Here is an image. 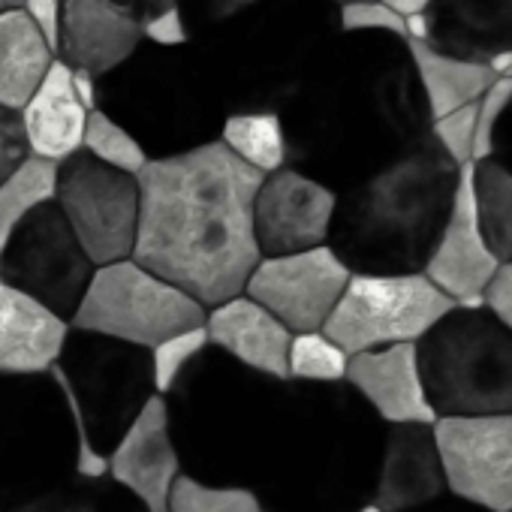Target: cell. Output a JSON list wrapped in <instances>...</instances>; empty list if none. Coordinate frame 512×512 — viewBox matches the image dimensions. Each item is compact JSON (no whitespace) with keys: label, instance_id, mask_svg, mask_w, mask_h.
<instances>
[{"label":"cell","instance_id":"7a4b0ae2","mask_svg":"<svg viewBox=\"0 0 512 512\" xmlns=\"http://www.w3.org/2000/svg\"><path fill=\"white\" fill-rule=\"evenodd\" d=\"M458 163L425 136L338 196L329 244L350 272H422L449 217Z\"/></svg>","mask_w":512,"mask_h":512},{"label":"cell","instance_id":"60d3db41","mask_svg":"<svg viewBox=\"0 0 512 512\" xmlns=\"http://www.w3.org/2000/svg\"><path fill=\"white\" fill-rule=\"evenodd\" d=\"M10 7H22V0H0V13L10 10Z\"/></svg>","mask_w":512,"mask_h":512},{"label":"cell","instance_id":"6da1fadb","mask_svg":"<svg viewBox=\"0 0 512 512\" xmlns=\"http://www.w3.org/2000/svg\"><path fill=\"white\" fill-rule=\"evenodd\" d=\"M139 178L133 260L214 308L238 293L260 263L253 196L263 172L220 139L166 157H148Z\"/></svg>","mask_w":512,"mask_h":512},{"label":"cell","instance_id":"f35d334b","mask_svg":"<svg viewBox=\"0 0 512 512\" xmlns=\"http://www.w3.org/2000/svg\"><path fill=\"white\" fill-rule=\"evenodd\" d=\"M112 4H118L127 13H133L136 19H142L148 13H157V10H166V7L178 4V0H112Z\"/></svg>","mask_w":512,"mask_h":512},{"label":"cell","instance_id":"5bb4252c","mask_svg":"<svg viewBox=\"0 0 512 512\" xmlns=\"http://www.w3.org/2000/svg\"><path fill=\"white\" fill-rule=\"evenodd\" d=\"M344 383H350L389 425H431L437 419L425 392L419 350L413 341L353 353Z\"/></svg>","mask_w":512,"mask_h":512},{"label":"cell","instance_id":"ac0fdd59","mask_svg":"<svg viewBox=\"0 0 512 512\" xmlns=\"http://www.w3.org/2000/svg\"><path fill=\"white\" fill-rule=\"evenodd\" d=\"M205 329L208 344L220 347L238 365L269 380H287V353L293 332L247 293L208 308Z\"/></svg>","mask_w":512,"mask_h":512},{"label":"cell","instance_id":"7c38bea8","mask_svg":"<svg viewBox=\"0 0 512 512\" xmlns=\"http://www.w3.org/2000/svg\"><path fill=\"white\" fill-rule=\"evenodd\" d=\"M109 479L130 491L145 512H169V494L181 476V455L172 431V413L166 395H151L118 443L106 455Z\"/></svg>","mask_w":512,"mask_h":512},{"label":"cell","instance_id":"b9f144b4","mask_svg":"<svg viewBox=\"0 0 512 512\" xmlns=\"http://www.w3.org/2000/svg\"><path fill=\"white\" fill-rule=\"evenodd\" d=\"M356 512H383V509H380L377 503H365V506H359Z\"/></svg>","mask_w":512,"mask_h":512},{"label":"cell","instance_id":"74e56055","mask_svg":"<svg viewBox=\"0 0 512 512\" xmlns=\"http://www.w3.org/2000/svg\"><path fill=\"white\" fill-rule=\"evenodd\" d=\"M253 4H260V0H205V10H208L211 22H226V19L244 13Z\"/></svg>","mask_w":512,"mask_h":512},{"label":"cell","instance_id":"603a6c76","mask_svg":"<svg viewBox=\"0 0 512 512\" xmlns=\"http://www.w3.org/2000/svg\"><path fill=\"white\" fill-rule=\"evenodd\" d=\"M473 184L485 241L500 263H512V169L482 157L473 166Z\"/></svg>","mask_w":512,"mask_h":512},{"label":"cell","instance_id":"8992f818","mask_svg":"<svg viewBox=\"0 0 512 512\" xmlns=\"http://www.w3.org/2000/svg\"><path fill=\"white\" fill-rule=\"evenodd\" d=\"M55 202L94 266L133 256L139 229V178L133 172H121L79 148L58 163Z\"/></svg>","mask_w":512,"mask_h":512},{"label":"cell","instance_id":"d4e9b609","mask_svg":"<svg viewBox=\"0 0 512 512\" xmlns=\"http://www.w3.org/2000/svg\"><path fill=\"white\" fill-rule=\"evenodd\" d=\"M350 353L323 329L293 332L287 353V380L299 383H344Z\"/></svg>","mask_w":512,"mask_h":512},{"label":"cell","instance_id":"277c9868","mask_svg":"<svg viewBox=\"0 0 512 512\" xmlns=\"http://www.w3.org/2000/svg\"><path fill=\"white\" fill-rule=\"evenodd\" d=\"M205 314L208 308L181 287L127 256L97 266L70 326L151 350L157 341L181 329L202 326Z\"/></svg>","mask_w":512,"mask_h":512},{"label":"cell","instance_id":"7bdbcfd3","mask_svg":"<svg viewBox=\"0 0 512 512\" xmlns=\"http://www.w3.org/2000/svg\"><path fill=\"white\" fill-rule=\"evenodd\" d=\"M335 4H350V0H335Z\"/></svg>","mask_w":512,"mask_h":512},{"label":"cell","instance_id":"7402d4cb","mask_svg":"<svg viewBox=\"0 0 512 512\" xmlns=\"http://www.w3.org/2000/svg\"><path fill=\"white\" fill-rule=\"evenodd\" d=\"M220 142L256 172H275L287 166L290 145L278 112H238L223 121Z\"/></svg>","mask_w":512,"mask_h":512},{"label":"cell","instance_id":"1f68e13d","mask_svg":"<svg viewBox=\"0 0 512 512\" xmlns=\"http://www.w3.org/2000/svg\"><path fill=\"white\" fill-rule=\"evenodd\" d=\"M31 157L22 115L16 109L0 106V181L10 178Z\"/></svg>","mask_w":512,"mask_h":512},{"label":"cell","instance_id":"8fae6325","mask_svg":"<svg viewBox=\"0 0 512 512\" xmlns=\"http://www.w3.org/2000/svg\"><path fill=\"white\" fill-rule=\"evenodd\" d=\"M338 193L308 172L281 166L253 196V235L263 256L296 253L329 241Z\"/></svg>","mask_w":512,"mask_h":512},{"label":"cell","instance_id":"cb8c5ba5","mask_svg":"<svg viewBox=\"0 0 512 512\" xmlns=\"http://www.w3.org/2000/svg\"><path fill=\"white\" fill-rule=\"evenodd\" d=\"M55 178L58 163L31 154L10 178L0 181V250L7 247L10 235L28 211H34L40 202L55 199Z\"/></svg>","mask_w":512,"mask_h":512},{"label":"cell","instance_id":"30bf717a","mask_svg":"<svg viewBox=\"0 0 512 512\" xmlns=\"http://www.w3.org/2000/svg\"><path fill=\"white\" fill-rule=\"evenodd\" d=\"M350 275V266L326 241L296 253L260 256L244 293L266 305L290 332H314L323 329Z\"/></svg>","mask_w":512,"mask_h":512},{"label":"cell","instance_id":"836d02e7","mask_svg":"<svg viewBox=\"0 0 512 512\" xmlns=\"http://www.w3.org/2000/svg\"><path fill=\"white\" fill-rule=\"evenodd\" d=\"M482 305L512 332V263H500L488 287L482 290Z\"/></svg>","mask_w":512,"mask_h":512},{"label":"cell","instance_id":"ab89813d","mask_svg":"<svg viewBox=\"0 0 512 512\" xmlns=\"http://www.w3.org/2000/svg\"><path fill=\"white\" fill-rule=\"evenodd\" d=\"M386 4H389L398 16L413 19V16H425V13H431L434 0H386Z\"/></svg>","mask_w":512,"mask_h":512},{"label":"cell","instance_id":"ba28073f","mask_svg":"<svg viewBox=\"0 0 512 512\" xmlns=\"http://www.w3.org/2000/svg\"><path fill=\"white\" fill-rule=\"evenodd\" d=\"M73 332L82 344L73 347V341L67 338V347L61 359L52 365L49 377L73 392L91 428V437L94 428H100V422H115L124 431L130 419L139 413V407L154 395L148 350L82 329Z\"/></svg>","mask_w":512,"mask_h":512},{"label":"cell","instance_id":"52a82bcc","mask_svg":"<svg viewBox=\"0 0 512 512\" xmlns=\"http://www.w3.org/2000/svg\"><path fill=\"white\" fill-rule=\"evenodd\" d=\"M97 266L76 238L55 199L40 202L0 250V281L40 299L61 317H73Z\"/></svg>","mask_w":512,"mask_h":512},{"label":"cell","instance_id":"f1b7e54d","mask_svg":"<svg viewBox=\"0 0 512 512\" xmlns=\"http://www.w3.org/2000/svg\"><path fill=\"white\" fill-rule=\"evenodd\" d=\"M431 139L452 157V163L464 166L476 160V100L458 106L431 121Z\"/></svg>","mask_w":512,"mask_h":512},{"label":"cell","instance_id":"d6a6232c","mask_svg":"<svg viewBox=\"0 0 512 512\" xmlns=\"http://www.w3.org/2000/svg\"><path fill=\"white\" fill-rule=\"evenodd\" d=\"M139 28H142V40H151L160 49H178V46L190 43V28H187L181 4L172 10H163L151 19H142Z\"/></svg>","mask_w":512,"mask_h":512},{"label":"cell","instance_id":"4fadbf2b","mask_svg":"<svg viewBox=\"0 0 512 512\" xmlns=\"http://www.w3.org/2000/svg\"><path fill=\"white\" fill-rule=\"evenodd\" d=\"M476 160L458 169L455 199L449 217L434 241L422 272L455 302V305H476L482 302V290L494 278L500 260L485 241L479 208H476V184H473Z\"/></svg>","mask_w":512,"mask_h":512},{"label":"cell","instance_id":"e0dca14e","mask_svg":"<svg viewBox=\"0 0 512 512\" xmlns=\"http://www.w3.org/2000/svg\"><path fill=\"white\" fill-rule=\"evenodd\" d=\"M73 326L40 299L0 281V377H40L61 359Z\"/></svg>","mask_w":512,"mask_h":512},{"label":"cell","instance_id":"d590c367","mask_svg":"<svg viewBox=\"0 0 512 512\" xmlns=\"http://www.w3.org/2000/svg\"><path fill=\"white\" fill-rule=\"evenodd\" d=\"M10 512H97V503L88 497H73V494H40L25 503H19Z\"/></svg>","mask_w":512,"mask_h":512},{"label":"cell","instance_id":"4dcf8cb0","mask_svg":"<svg viewBox=\"0 0 512 512\" xmlns=\"http://www.w3.org/2000/svg\"><path fill=\"white\" fill-rule=\"evenodd\" d=\"M341 28L347 34L377 31L407 40V19L398 16L386 0H350V4H341Z\"/></svg>","mask_w":512,"mask_h":512},{"label":"cell","instance_id":"3957f363","mask_svg":"<svg viewBox=\"0 0 512 512\" xmlns=\"http://www.w3.org/2000/svg\"><path fill=\"white\" fill-rule=\"evenodd\" d=\"M416 350L437 416L512 410V332L482 302L455 305Z\"/></svg>","mask_w":512,"mask_h":512},{"label":"cell","instance_id":"f546056e","mask_svg":"<svg viewBox=\"0 0 512 512\" xmlns=\"http://www.w3.org/2000/svg\"><path fill=\"white\" fill-rule=\"evenodd\" d=\"M509 106H512V73H503L476 100V160L491 157L497 124Z\"/></svg>","mask_w":512,"mask_h":512},{"label":"cell","instance_id":"d6986e66","mask_svg":"<svg viewBox=\"0 0 512 512\" xmlns=\"http://www.w3.org/2000/svg\"><path fill=\"white\" fill-rule=\"evenodd\" d=\"M34 157L61 163L82 148L88 109L79 103L70 79V64L55 58L31 100L19 109Z\"/></svg>","mask_w":512,"mask_h":512},{"label":"cell","instance_id":"9c48e42d","mask_svg":"<svg viewBox=\"0 0 512 512\" xmlns=\"http://www.w3.org/2000/svg\"><path fill=\"white\" fill-rule=\"evenodd\" d=\"M446 491L482 512H512V410L431 422Z\"/></svg>","mask_w":512,"mask_h":512},{"label":"cell","instance_id":"9a60e30c","mask_svg":"<svg viewBox=\"0 0 512 512\" xmlns=\"http://www.w3.org/2000/svg\"><path fill=\"white\" fill-rule=\"evenodd\" d=\"M443 491L446 479L431 425H389L371 503L383 512H413L440 500Z\"/></svg>","mask_w":512,"mask_h":512},{"label":"cell","instance_id":"8d00e7d4","mask_svg":"<svg viewBox=\"0 0 512 512\" xmlns=\"http://www.w3.org/2000/svg\"><path fill=\"white\" fill-rule=\"evenodd\" d=\"M70 79H73V91H76V97H79V103L91 112V109H97V94H100V88H97V76L94 73H88V70H82V67H70Z\"/></svg>","mask_w":512,"mask_h":512},{"label":"cell","instance_id":"4316f807","mask_svg":"<svg viewBox=\"0 0 512 512\" xmlns=\"http://www.w3.org/2000/svg\"><path fill=\"white\" fill-rule=\"evenodd\" d=\"M82 148L88 154H94L97 160H103L121 172H133V175H139L142 166L148 163V148L100 106L88 112Z\"/></svg>","mask_w":512,"mask_h":512},{"label":"cell","instance_id":"e575fe53","mask_svg":"<svg viewBox=\"0 0 512 512\" xmlns=\"http://www.w3.org/2000/svg\"><path fill=\"white\" fill-rule=\"evenodd\" d=\"M22 10L31 16V22L40 28V34L46 37V43L58 55V43H61V0H22Z\"/></svg>","mask_w":512,"mask_h":512},{"label":"cell","instance_id":"44dd1931","mask_svg":"<svg viewBox=\"0 0 512 512\" xmlns=\"http://www.w3.org/2000/svg\"><path fill=\"white\" fill-rule=\"evenodd\" d=\"M55 58V49L22 7L0 13V106L19 112Z\"/></svg>","mask_w":512,"mask_h":512},{"label":"cell","instance_id":"5b68a950","mask_svg":"<svg viewBox=\"0 0 512 512\" xmlns=\"http://www.w3.org/2000/svg\"><path fill=\"white\" fill-rule=\"evenodd\" d=\"M455 302L425 272H353L323 332L350 356L419 341Z\"/></svg>","mask_w":512,"mask_h":512},{"label":"cell","instance_id":"83f0119b","mask_svg":"<svg viewBox=\"0 0 512 512\" xmlns=\"http://www.w3.org/2000/svg\"><path fill=\"white\" fill-rule=\"evenodd\" d=\"M208 347V329L205 323L202 326H190V329H181L163 341H157L151 350H148V359H151V380H154V392L157 395H169L184 371L205 353Z\"/></svg>","mask_w":512,"mask_h":512},{"label":"cell","instance_id":"2e32d148","mask_svg":"<svg viewBox=\"0 0 512 512\" xmlns=\"http://www.w3.org/2000/svg\"><path fill=\"white\" fill-rule=\"evenodd\" d=\"M139 43V19L112 0H61L58 58L70 67H82L100 79L133 58Z\"/></svg>","mask_w":512,"mask_h":512},{"label":"cell","instance_id":"484cf974","mask_svg":"<svg viewBox=\"0 0 512 512\" xmlns=\"http://www.w3.org/2000/svg\"><path fill=\"white\" fill-rule=\"evenodd\" d=\"M169 512H266V503L253 488L211 485L181 473L169 494Z\"/></svg>","mask_w":512,"mask_h":512},{"label":"cell","instance_id":"ffe728a7","mask_svg":"<svg viewBox=\"0 0 512 512\" xmlns=\"http://www.w3.org/2000/svg\"><path fill=\"white\" fill-rule=\"evenodd\" d=\"M410 61L416 67L422 94H425V109L428 118H440L458 106H467L482 97V91L497 79L488 61L464 58L455 52L437 49L431 40H416L407 37Z\"/></svg>","mask_w":512,"mask_h":512}]
</instances>
